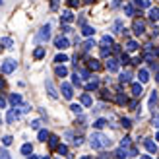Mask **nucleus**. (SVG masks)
<instances>
[{"instance_id":"f257e3e1","label":"nucleus","mask_w":159,"mask_h":159,"mask_svg":"<svg viewBox=\"0 0 159 159\" xmlns=\"http://www.w3.org/2000/svg\"><path fill=\"white\" fill-rule=\"evenodd\" d=\"M89 144H91L93 149H107V148H111V140L105 136V134H101L97 130V132H93L89 136Z\"/></svg>"},{"instance_id":"f03ea898","label":"nucleus","mask_w":159,"mask_h":159,"mask_svg":"<svg viewBox=\"0 0 159 159\" xmlns=\"http://www.w3.org/2000/svg\"><path fill=\"white\" fill-rule=\"evenodd\" d=\"M16 66H18V62H16L14 58H6L2 64H0V72H2L4 76H8V74H12L16 70Z\"/></svg>"},{"instance_id":"7ed1b4c3","label":"nucleus","mask_w":159,"mask_h":159,"mask_svg":"<svg viewBox=\"0 0 159 159\" xmlns=\"http://www.w3.org/2000/svg\"><path fill=\"white\" fill-rule=\"evenodd\" d=\"M105 68L109 70L111 74H116L118 72V68H120V62H118V58H115V57H107V64H105Z\"/></svg>"},{"instance_id":"20e7f679","label":"nucleus","mask_w":159,"mask_h":159,"mask_svg":"<svg viewBox=\"0 0 159 159\" xmlns=\"http://www.w3.org/2000/svg\"><path fill=\"white\" fill-rule=\"evenodd\" d=\"M51 39V25L47 23V25H43L41 29H39V33H37V41H41V43H47Z\"/></svg>"},{"instance_id":"39448f33","label":"nucleus","mask_w":159,"mask_h":159,"mask_svg":"<svg viewBox=\"0 0 159 159\" xmlns=\"http://www.w3.org/2000/svg\"><path fill=\"white\" fill-rule=\"evenodd\" d=\"M132 31H134V35H136V37L144 35V31H146V23H144V20H134Z\"/></svg>"},{"instance_id":"423d86ee","label":"nucleus","mask_w":159,"mask_h":159,"mask_svg":"<svg viewBox=\"0 0 159 159\" xmlns=\"http://www.w3.org/2000/svg\"><path fill=\"white\" fill-rule=\"evenodd\" d=\"M60 91H62V97L64 99H72L74 97V89H72V85L70 84H66V82H62V85H60Z\"/></svg>"},{"instance_id":"0eeeda50","label":"nucleus","mask_w":159,"mask_h":159,"mask_svg":"<svg viewBox=\"0 0 159 159\" xmlns=\"http://www.w3.org/2000/svg\"><path fill=\"white\" fill-rule=\"evenodd\" d=\"M54 47H57L58 51H66L68 47H70V41L64 37V35H60V37H57L54 39Z\"/></svg>"},{"instance_id":"6e6552de","label":"nucleus","mask_w":159,"mask_h":159,"mask_svg":"<svg viewBox=\"0 0 159 159\" xmlns=\"http://www.w3.org/2000/svg\"><path fill=\"white\" fill-rule=\"evenodd\" d=\"M99 78L97 76H91L89 80H87V84H85V91H97V87H99Z\"/></svg>"},{"instance_id":"1a4fd4ad","label":"nucleus","mask_w":159,"mask_h":159,"mask_svg":"<svg viewBox=\"0 0 159 159\" xmlns=\"http://www.w3.org/2000/svg\"><path fill=\"white\" fill-rule=\"evenodd\" d=\"M113 31H115V33H118V35H128V29L124 27L122 20H115V23H113Z\"/></svg>"},{"instance_id":"9d476101","label":"nucleus","mask_w":159,"mask_h":159,"mask_svg":"<svg viewBox=\"0 0 159 159\" xmlns=\"http://www.w3.org/2000/svg\"><path fill=\"white\" fill-rule=\"evenodd\" d=\"M130 84H132V95L136 99H140L142 95H144V87H142V84L140 82H130Z\"/></svg>"},{"instance_id":"9b49d317","label":"nucleus","mask_w":159,"mask_h":159,"mask_svg":"<svg viewBox=\"0 0 159 159\" xmlns=\"http://www.w3.org/2000/svg\"><path fill=\"white\" fill-rule=\"evenodd\" d=\"M45 87H47V93H49V97H52V99H58V91H57V87L52 85V82H51V80H47V82H45Z\"/></svg>"},{"instance_id":"f8f14e48","label":"nucleus","mask_w":159,"mask_h":159,"mask_svg":"<svg viewBox=\"0 0 159 159\" xmlns=\"http://www.w3.org/2000/svg\"><path fill=\"white\" fill-rule=\"evenodd\" d=\"M18 118H20V111L16 109V107L8 111V115H6V120H8V124H14L16 120H18Z\"/></svg>"},{"instance_id":"ddd939ff","label":"nucleus","mask_w":159,"mask_h":159,"mask_svg":"<svg viewBox=\"0 0 159 159\" xmlns=\"http://www.w3.org/2000/svg\"><path fill=\"white\" fill-rule=\"evenodd\" d=\"M118 82H120L122 85H124V84H130V82H132V70L126 68L124 72H122L120 76H118Z\"/></svg>"},{"instance_id":"4468645a","label":"nucleus","mask_w":159,"mask_h":159,"mask_svg":"<svg viewBox=\"0 0 159 159\" xmlns=\"http://www.w3.org/2000/svg\"><path fill=\"white\" fill-rule=\"evenodd\" d=\"M80 105H84V107H91V105H93L91 95H89V93H82V95H80Z\"/></svg>"},{"instance_id":"2eb2a0df","label":"nucleus","mask_w":159,"mask_h":159,"mask_svg":"<svg viewBox=\"0 0 159 159\" xmlns=\"http://www.w3.org/2000/svg\"><path fill=\"white\" fill-rule=\"evenodd\" d=\"M87 68H89L91 72H99V70H101L103 66H101V62H99V60H95V58H89V60H87Z\"/></svg>"},{"instance_id":"dca6fc26","label":"nucleus","mask_w":159,"mask_h":159,"mask_svg":"<svg viewBox=\"0 0 159 159\" xmlns=\"http://www.w3.org/2000/svg\"><path fill=\"white\" fill-rule=\"evenodd\" d=\"M148 107L152 113H155V107H157V91H152V95H149V101H148Z\"/></svg>"},{"instance_id":"f3484780","label":"nucleus","mask_w":159,"mask_h":159,"mask_svg":"<svg viewBox=\"0 0 159 159\" xmlns=\"http://www.w3.org/2000/svg\"><path fill=\"white\" fill-rule=\"evenodd\" d=\"M144 146H146V149L149 153H157V142H153V140H144Z\"/></svg>"},{"instance_id":"a211bd4d","label":"nucleus","mask_w":159,"mask_h":159,"mask_svg":"<svg viewBox=\"0 0 159 159\" xmlns=\"http://www.w3.org/2000/svg\"><path fill=\"white\" fill-rule=\"evenodd\" d=\"M54 74H57L58 78H66L68 76V68L64 64H57V66H54Z\"/></svg>"},{"instance_id":"6ab92c4d","label":"nucleus","mask_w":159,"mask_h":159,"mask_svg":"<svg viewBox=\"0 0 159 159\" xmlns=\"http://www.w3.org/2000/svg\"><path fill=\"white\" fill-rule=\"evenodd\" d=\"M115 101L118 103V105H126V101H128V97L122 93V89L118 87V91H116V95H115Z\"/></svg>"},{"instance_id":"aec40b11","label":"nucleus","mask_w":159,"mask_h":159,"mask_svg":"<svg viewBox=\"0 0 159 159\" xmlns=\"http://www.w3.org/2000/svg\"><path fill=\"white\" fill-rule=\"evenodd\" d=\"M149 6H152V0H134V8H138V10H144Z\"/></svg>"},{"instance_id":"412c9836","label":"nucleus","mask_w":159,"mask_h":159,"mask_svg":"<svg viewBox=\"0 0 159 159\" xmlns=\"http://www.w3.org/2000/svg\"><path fill=\"white\" fill-rule=\"evenodd\" d=\"M122 10H124V14L128 16V18L136 16V8H134V4H130V2H128V4H124V6H122Z\"/></svg>"},{"instance_id":"4be33fe9","label":"nucleus","mask_w":159,"mask_h":159,"mask_svg":"<svg viewBox=\"0 0 159 159\" xmlns=\"http://www.w3.org/2000/svg\"><path fill=\"white\" fill-rule=\"evenodd\" d=\"M62 23H72L74 21V14L72 12H70V10H64V12H62Z\"/></svg>"},{"instance_id":"5701e85b","label":"nucleus","mask_w":159,"mask_h":159,"mask_svg":"<svg viewBox=\"0 0 159 159\" xmlns=\"http://www.w3.org/2000/svg\"><path fill=\"white\" fill-rule=\"evenodd\" d=\"M148 80H149V72H148L146 68H142L140 72H138V82H140V84H146Z\"/></svg>"},{"instance_id":"b1692460","label":"nucleus","mask_w":159,"mask_h":159,"mask_svg":"<svg viewBox=\"0 0 159 159\" xmlns=\"http://www.w3.org/2000/svg\"><path fill=\"white\" fill-rule=\"evenodd\" d=\"M82 35L84 37H93L95 35V29L91 25H85V23H84V25H82Z\"/></svg>"},{"instance_id":"393cba45","label":"nucleus","mask_w":159,"mask_h":159,"mask_svg":"<svg viewBox=\"0 0 159 159\" xmlns=\"http://www.w3.org/2000/svg\"><path fill=\"white\" fill-rule=\"evenodd\" d=\"M10 103H12L14 107H18V105H21V103H23V99H21V95H20V93H12V95H10Z\"/></svg>"},{"instance_id":"a878e982","label":"nucleus","mask_w":159,"mask_h":159,"mask_svg":"<svg viewBox=\"0 0 159 159\" xmlns=\"http://www.w3.org/2000/svg\"><path fill=\"white\" fill-rule=\"evenodd\" d=\"M109 122H107V118H95V122H93V128L95 130H101V128H105Z\"/></svg>"},{"instance_id":"bb28decb","label":"nucleus","mask_w":159,"mask_h":159,"mask_svg":"<svg viewBox=\"0 0 159 159\" xmlns=\"http://www.w3.org/2000/svg\"><path fill=\"white\" fill-rule=\"evenodd\" d=\"M45 52H47L45 47H37V49L33 51V58H35V60H41V58L45 57Z\"/></svg>"},{"instance_id":"cd10ccee","label":"nucleus","mask_w":159,"mask_h":159,"mask_svg":"<svg viewBox=\"0 0 159 159\" xmlns=\"http://www.w3.org/2000/svg\"><path fill=\"white\" fill-rule=\"evenodd\" d=\"M47 142H49L51 149H57V146H58V136H54V134H49V138H47Z\"/></svg>"},{"instance_id":"c85d7f7f","label":"nucleus","mask_w":159,"mask_h":159,"mask_svg":"<svg viewBox=\"0 0 159 159\" xmlns=\"http://www.w3.org/2000/svg\"><path fill=\"white\" fill-rule=\"evenodd\" d=\"M113 43H115V39L111 37V35H103V39H101V45H99V47H111Z\"/></svg>"},{"instance_id":"c756f323","label":"nucleus","mask_w":159,"mask_h":159,"mask_svg":"<svg viewBox=\"0 0 159 159\" xmlns=\"http://www.w3.org/2000/svg\"><path fill=\"white\" fill-rule=\"evenodd\" d=\"M97 91H99V97H101L103 101H107V99H113V93H111L109 89H99V87H97Z\"/></svg>"},{"instance_id":"7c9ffc66","label":"nucleus","mask_w":159,"mask_h":159,"mask_svg":"<svg viewBox=\"0 0 159 159\" xmlns=\"http://www.w3.org/2000/svg\"><path fill=\"white\" fill-rule=\"evenodd\" d=\"M31 153H33V146H31L29 142H27V144H23V146H21V155H25V157H27V155H31Z\"/></svg>"},{"instance_id":"2f4dec72","label":"nucleus","mask_w":159,"mask_h":159,"mask_svg":"<svg viewBox=\"0 0 159 159\" xmlns=\"http://www.w3.org/2000/svg\"><path fill=\"white\" fill-rule=\"evenodd\" d=\"M157 18H159V10H157V6H155V8H153V6H149V20L157 23Z\"/></svg>"},{"instance_id":"473e14b6","label":"nucleus","mask_w":159,"mask_h":159,"mask_svg":"<svg viewBox=\"0 0 159 159\" xmlns=\"http://www.w3.org/2000/svg\"><path fill=\"white\" fill-rule=\"evenodd\" d=\"M93 47H95V41H93V39H87V41L82 45V51H84V52H89Z\"/></svg>"},{"instance_id":"72a5a7b5","label":"nucleus","mask_w":159,"mask_h":159,"mask_svg":"<svg viewBox=\"0 0 159 159\" xmlns=\"http://www.w3.org/2000/svg\"><path fill=\"white\" fill-rule=\"evenodd\" d=\"M118 62H120L122 66H130V57H128V52H120V58H118Z\"/></svg>"},{"instance_id":"f704fd0d","label":"nucleus","mask_w":159,"mask_h":159,"mask_svg":"<svg viewBox=\"0 0 159 159\" xmlns=\"http://www.w3.org/2000/svg\"><path fill=\"white\" fill-rule=\"evenodd\" d=\"M0 45H4L6 49H12V47H14V41H12V37H2V39H0Z\"/></svg>"},{"instance_id":"c9c22d12","label":"nucleus","mask_w":159,"mask_h":159,"mask_svg":"<svg viewBox=\"0 0 159 159\" xmlns=\"http://www.w3.org/2000/svg\"><path fill=\"white\" fill-rule=\"evenodd\" d=\"M136 49H138V43L136 41H132V39H130V41H126V52H134Z\"/></svg>"},{"instance_id":"e433bc0d","label":"nucleus","mask_w":159,"mask_h":159,"mask_svg":"<svg viewBox=\"0 0 159 159\" xmlns=\"http://www.w3.org/2000/svg\"><path fill=\"white\" fill-rule=\"evenodd\" d=\"M37 132H39V134H37V138H39V142H47V138H49V132H47L45 128H39Z\"/></svg>"},{"instance_id":"4c0bfd02","label":"nucleus","mask_w":159,"mask_h":159,"mask_svg":"<svg viewBox=\"0 0 159 159\" xmlns=\"http://www.w3.org/2000/svg\"><path fill=\"white\" fill-rule=\"evenodd\" d=\"M113 157H118V159H122V157H128V152H126L124 148H118L116 152L113 153Z\"/></svg>"},{"instance_id":"58836bf2","label":"nucleus","mask_w":159,"mask_h":159,"mask_svg":"<svg viewBox=\"0 0 159 159\" xmlns=\"http://www.w3.org/2000/svg\"><path fill=\"white\" fill-rule=\"evenodd\" d=\"M54 62H57V64H64V62H68V57L64 52L62 54H57V57H54Z\"/></svg>"},{"instance_id":"ea45409f","label":"nucleus","mask_w":159,"mask_h":159,"mask_svg":"<svg viewBox=\"0 0 159 159\" xmlns=\"http://www.w3.org/2000/svg\"><path fill=\"white\" fill-rule=\"evenodd\" d=\"M57 152H58L60 155H68V146H64V144H58V146H57Z\"/></svg>"},{"instance_id":"a19ab883","label":"nucleus","mask_w":159,"mask_h":159,"mask_svg":"<svg viewBox=\"0 0 159 159\" xmlns=\"http://www.w3.org/2000/svg\"><path fill=\"white\" fill-rule=\"evenodd\" d=\"M70 111L76 113V115H80L82 113V105H80V103H72V105H70Z\"/></svg>"},{"instance_id":"79ce46f5","label":"nucleus","mask_w":159,"mask_h":159,"mask_svg":"<svg viewBox=\"0 0 159 159\" xmlns=\"http://www.w3.org/2000/svg\"><path fill=\"white\" fill-rule=\"evenodd\" d=\"M72 85H78V87L82 85V80H80V74H78V72L72 74Z\"/></svg>"},{"instance_id":"37998d69","label":"nucleus","mask_w":159,"mask_h":159,"mask_svg":"<svg viewBox=\"0 0 159 159\" xmlns=\"http://www.w3.org/2000/svg\"><path fill=\"white\" fill-rule=\"evenodd\" d=\"M80 78H84V80H89L91 78V72H89V70H80Z\"/></svg>"},{"instance_id":"c03bdc74","label":"nucleus","mask_w":159,"mask_h":159,"mask_svg":"<svg viewBox=\"0 0 159 159\" xmlns=\"http://www.w3.org/2000/svg\"><path fill=\"white\" fill-rule=\"evenodd\" d=\"M130 144H132V140H130L128 136H126V138H122V140H120V148H124V149H126V148H128Z\"/></svg>"},{"instance_id":"a18cd8bd","label":"nucleus","mask_w":159,"mask_h":159,"mask_svg":"<svg viewBox=\"0 0 159 159\" xmlns=\"http://www.w3.org/2000/svg\"><path fill=\"white\" fill-rule=\"evenodd\" d=\"M126 103H128V107H130L132 111H136V109H138V99H136V97H134L132 101H126Z\"/></svg>"},{"instance_id":"49530a36","label":"nucleus","mask_w":159,"mask_h":159,"mask_svg":"<svg viewBox=\"0 0 159 159\" xmlns=\"http://www.w3.org/2000/svg\"><path fill=\"white\" fill-rule=\"evenodd\" d=\"M12 142H14V138L10 136V134H8V136H4V138H2V144H4V146H12Z\"/></svg>"},{"instance_id":"de8ad7c7","label":"nucleus","mask_w":159,"mask_h":159,"mask_svg":"<svg viewBox=\"0 0 159 159\" xmlns=\"http://www.w3.org/2000/svg\"><path fill=\"white\" fill-rule=\"evenodd\" d=\"M72 144H74V146H82V144H84V138H82V136H74V138H72Z\"/></svg>"},{"instance_id":"09e8293b","label":"nucleus","mask_w":159,"mask_h":159,"mask_svg":"<svg viewBox=\"0 0 159 159\" xmlns=\"http://www.w3.org/2000/svg\"><path fill=\"white\" fill-rule=\"evenodd\" d=\"M120 124L124 126V128H130L132 122H130V118H120Z\"/></svg>"},{"instance_id":"8fccbe9b","label":"nucleus","mask_w":159,"mask_h":159,"mask_svg":"<svg viewBox=\"0 0 159 159\" xmlns=\"http://www.w3.org/2000/svg\"><path fill=\"white\" fill-rule=\"evenodd\" d=\"M72 31V27L68 25V23H62V35H66V33H70Z\"/></svg>"},{"instance_id":"3c124183","label":"nucleus","mask_w":159,"mask_h":159,"mask_svg":"<svg viewBox=\"0 0 159 159\" xmlns=\"http://www.w3.org/2000/svg\"><path fill=\"white\" fill-rule=\"evenodd\" d=\"M31 128L39 130V128H41V120H31Z\"/></svg>"},{"instance_id":"603ef678","label":"nucleus","mask_w":159,"mask_h":159,"mask_svg":"<svg viewBox=\"0 0 159 159\" xmlns=\"http://www.w3.org/2000/svg\"><path fill=\"white\" fill-rule=\"evenodd\" d=\"M152 126H153V128H157V126H159V118H157V113H153V118H152Z\"/></svg>"},{"instance_id":"864d4df0","label":"nucleus","mask_w":159,"mask_h":159,"mask_svg":"<svg viewBox=\"0 0 159 159\" xmlns=\"http://www.w3.org/2000/svg\"><path fill=\"white\" fill-rule=\"evenodd\" d=\"M58 4H60V0H51V10H57Z\"/></svg>"},{"instance_id":"5fc2aeb1","label":"nucleus","mask_w":159,"mask_h":159,"mask_svg":"<svg viewBox=\"0 0 159 159\" xmlns=\"http://www.w3.org/2000/svg\"><path fill=\"white\" fill-rule=\"evenodd\" d=\"M68 6H70V8H76V6H80V0H68Z\"/></svg>"},{"instance_id":"6e6d98bb","label":"nucleus","mask_w":159,"mask_h":159,"mask_svg":"<svg viewBox=\"0 0 159 159\" xmlns=\"http://www.w3.org/2000/svg\"><path fill=\"white\" fill-rule=\"evenodd\" d=\"M0 157H2V159H8V157H10V153H8L6 149H0Z\"/></svg>"},{"instance_id":"4d7b16f0","label":"nucleus","mask_w":159,"mask_h":159,"mask_svg":"<svg viewBox=\"0 0 159 159\" xmlns=\"http://www.w3.org/2000/svg\"><path fill=\"white\" fill-rule=\"evenodd\" d=\"M6 105H8V103H6V99L2 97V95H0V109H6Z\"/></svg>"},{"instance_id":"13d9d810","label":"nucleus","mask_w":159,"mask_h":159,"mask_svg":"<svg viewBox=\"0 0 159 159\" xmlns=\"http://www.w3.org/2000/svg\"><path fill=\"white\" fill-rule=\"evenodd\" d=\"M6 87V82H4V78H0V89H4Z\"/></svg>"},{"instance_id":"bf43d9fd","label":"nucleus","mask_w":159,"mask_h":159,"mask_svg":"<svg viewBox=\"0 0 159 159\" xmlns=\"http://www.w3.org/2000/svg\"><path fill=\"white\" fill-rule=\"evenodd\" d=\"M113 8H116V6H120V0H113V4H111Z\"/></svg>"},{"instance_id":"052dcab7","label":"nucleus","mask_w":159,"mask_h":159,"mask_svg":"<svg viewBox=\"0 0 159 159\" xmlns=\"http://www.w3.org/2000/svg\"><path fill=\"white\" fill-rule=\"evenodd\" d=\"M84 2H87V4H93V2H95V0H84Z\"/></svg>"},{"instance_id":"680f3d73","label":"nucleus","mask_w":159,"mask_h":159,"mask_svg":"<svg viewBox=\"0 0 159 159\" xmlns=\"http://www.w3.org/2000/svg\"><path fill=\"white\" fill-rule=\"evenodd\" d=\"M2 2H4V0H0V6H2Z\"/></svg>"},{"instance_id":"e2e57ef3","label":"nucleus","mask_w":159,"mask_h":159,"mask_svg":"<svg viewBox=\"0 0 159 159\" xmlns=\"http://www.w3.org/2000/svg\"><path fill=\"white\" fill-rule=\"evenodd\" d=\"M0 124H2V116H0Z\"/></svg>"}]
</instances>
